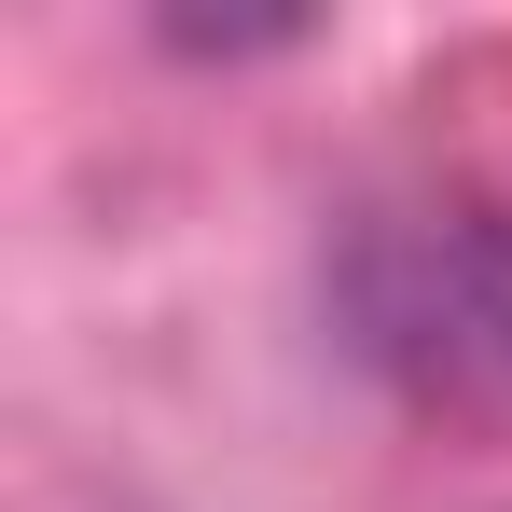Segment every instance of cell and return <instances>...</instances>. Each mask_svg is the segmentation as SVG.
Returning <instances> with one entry per match:
<instances>
[{"instance_id": "cell-1", "label": "cell", "mask_w": 512, "mask_h": 512, "mask_svg": "<svg viewBox=\"0 0 512 512\" xmlns=\"http://www.w3.org/2000/svg\"><path fill=\"white\" fill-rule=\"evenodd\" d=\"M346 346L457 429H512V208H360L333 250Z\"/></svg>"}]
</instances>
